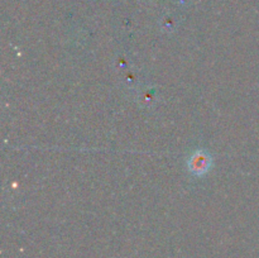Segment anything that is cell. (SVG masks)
Masks as SVG:
<instances>
[{
    "instance_id": "6da1fadb",
    "label": "cell",
    "mask_w": 259,
    "mask_h": 258,
    "mask_svg": "<svg viewBox=\"0 0 259 258\" xmlns=\"http://www.w3.org/2000/svg\"><path fill=\"white\" fill-rule=\"evenodd\" d=\"M189 164V169L196 176H202L206 172H209L210 167H211V157L209 156V153L205 151H199L194 152L191 154V157L187 161Z\"/></svg>"
}]
</instances>
